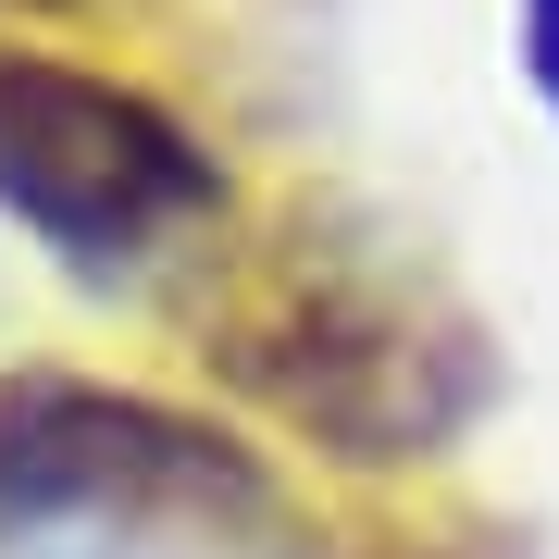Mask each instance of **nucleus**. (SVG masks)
Returning <instances> with one entry per match:
<instances>
[{
	"label": "nucleus",
	"mask_w": 559,
	"mask_h": 559,
	"mask_svg": "<svg viewBox=\"0 0 559 559\" xmlns=\"http://www.w3.org/2000/svg\"><path fill=\"white\" fill-rule=\"evenodd\" d=\"M360 559H460V547H360Z\"/></svg>",
	"instance_id": "obj_5"
},
{
	"label": "nucleus",
	"mask_w": 559,
	"mask_h": 559,
	"mask_svg": "<svg viewBox=\"0 0 559 559\" xmlns=\"http://www.w3.org/2000/svg\"><path fill=\"white\" fill-rule=\"evenodd\" d=\"M522 75H535V100L559 112V0H522Z\"/></svg>",
	"instance_id": "obj_4"
},
{
	"label": "nucleus",
	"mask_w": 559,
	"mask_h": 559,
	"mask_svg": "<svg viewBox=\"0 0 559 559\" xmlns=\"http://www.w3.org/2000/svg\"><path fill=\"white\" fill-rule=\"evenodd\" d=\"M0 212L62 274H150L175 237L224 224V175L150 87L50 50H0Z\"/></svg>",
	"instance_id": "obj_2"
},
{
	"label": "nucleus",
	"mask_w": 559,
	"mask_h": 559,
	"mask_svg": "<svg viewBox=\"0 0 559 559\" xmlns=\"http://www.w3.org/2000/svg\"><path fill=\"white\" fill-rule=\"evenodd\" d=\"M212 360L224 385H249L286 436H311L348 473L436 460L498 399L485 323L373 224H299L249 274V299L212 323Z\"/></svg>",
	"instance_id": "obj_1"
},
{
	"label": "nucleus",
	"mask_w": 559,
	"mask_h": 559,
	"mask_svg": "<svg viewBox=\"0 0 559 559\" xmlns=\"http://www.w3.org/2000/svg\"><path fill=\"white\" fill-rule=\"evenodd\" d=\"M25 13H100V0H25Z\"/></svg>",
	"instance_id": "obj_6"
},
{
	"label": "nucleus",
	"mask_w": 559,
	"mask_h": 559,
	"mask_svg": "<svg viewBox=\"0 0 559 559\" xmlns=\"http://www.w3.org/2000/svg\"><path fill=\"white\" fill-rule=\"evenodd\" d=\"M0 535H274V473L175 399L0 373Z\"/></svg>",
	"instance_id": "obj_3"
}]
</instances>
